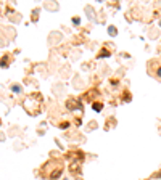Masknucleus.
I'll return each mask as SVG.
<instances>
[{"label":"nucleus","instance_id":"obj_1","mask_svg":"<svg viewBox=\"0 0 161 180\" xmlns=\"http://www.w3.org/2000/svg\"><path fill=\"white\" fill-rule=\"evenodd\" d=\"M12 90L18 93V92H21V87H19V85H13V87H12Z\"/></svg>","mask_w":161,"mask_h":180},{"label":"nucleus","instance_id":"obj_5","mask_svg":"<svg viewBox=\"0 0 161 180\" xmlns=\"http://www.w3.org/2000/svg\"><path fill=\"white\" fill-rule=\"evenodd\" d=\"M158 76H160V77H161V69H158Z\"/></svg>","mask_w":161,"mask_h":180},{"label":"nucleus","instance_id":"obj_2","mask_svg":"<svg viewBox=\"0 0 161 180\" xmlns=\"http://www.w3.org/2000/svg\"><path fill=\"white\" fill-rule=\"evenodd\" d=\"M93 109H95V111H100V109H102V105H100V103H93Z\"/></svg>","mask_w":161,"mask_h":180},{"label":"nucleus","instance_id":"obj_6","mask_svg":"<svg viewBox=\"0 0 161 180\" xmlns=\"http://www.w3.org/2000/svg\"><path fill=\"white\" fill-rule=\"evenodd\" d=\"M160 26H161V21H160Z\"/></svg>","mask_w":161,"mask_h":180},{"label":"nucleus","instance_id":"obj_4","mask_svg":"<svg viewBox=\"0 0 161 180\" xmlns=\"http://www.w3.org/2000/svg\"><path fill=\"white\" fill-rule=\"evenodd\" d=\"M108 55H110V53H108L106 50H103V52H102V55H100V56H108Z\"/></svg>","mask_w":161,"mask_h":180},{"label":"nucleus","instance_id":"obj_3","mask_svg":"<svg viewBox=\"0 0 161 180\" xmlns=\"http://www.w3.org/2000/svg\"><path fill=\"white\" fill-rule=\"evenodd\" d=\"M108 32H110V34H111V35H116V29H115V27H110V29H108Z\"/></svg>","mask_w":161,"mask_h":180}]
</instances>
